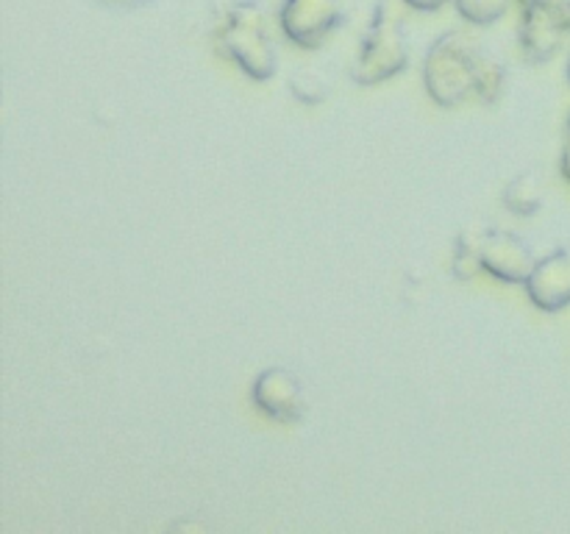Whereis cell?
Masks as SVG:
<instances>
[{
  "instance_id": "cell-1",
  "label": "cell",
  "mask_w": 570,
  "mask_h": 534,
  "mask_svg": "<svg viewBox=\"0 0 570 534\" xmlns=\"http://www.w3.org/2000/svg\"><path fill=\"white\" fill-rule=\"evenodd\" d=\"M484 50L473 42L468 33L449 31L429 48L423 61V83L432 95L434 103L456 106L476 95L479 65H482Z\"/></svg>"
},
{
  "instance_id": "cell-2",
  "label": "cell",
  "mask_w": 570,
  "mask_h": 534,
  "mask_svg": "<svg viewBox=\"0 0 570 534\" xmlns=\"http://www.w3.org/2000/svg\"><path fill=\"white\" fill-rule=\"evenodd\" d=\"M223 50L256 81H265L276 72L278 56L273 44L267 14L254 0H237L226 9L220 22Z\"/></svg>"
},
{
  "instance_id": "cell-3",
  "label": "cell",
  "mask_w": 570,
  "mask_h": 534,
  "mask_svg": "<svg viewBox=\"0 0 570 534\" xmlns=\"http://www.w3.org/2000/svg\"><path fill=\"white\" fill-rule=\"evenodd\" d=\"M406 61H410V44H406L404 20L395 9V0H382L373 9L371 26L362 37V48L351 76L362 87H373V83L399 76Z\"/></svg>"
},
{
  "instance_id": "cell-4",
  "label": "cell",
  "mask_w": 570,
  "mask_h": 534,
  "mask_svg": "<svg viewBox=\"0 0 570 534\" xmlns=\"http://www.w3.org/2000/svg\"><path fill=\"white\" fill-rule=\"evenodd\" d=\"M278 22L298 48H317L343 22V0H284Z\"/></svg>"
},
{
  "instance_id": "cell-5",
  "label": "cell",
  "mask_w": 570,
  "mask_h": 534,
  "mask_svg": "<svg viewBox=\"0 0 570 534\" xmlns=\"http://www.w3.org/2000/svg\"><path fill=\"white\" fill-rule=\"evenodd\" d=\"M254 404L278 423H298L306 409L298 378L284 367H271V370H262L256 376Z\"/></svg>"
},
{
  "instance_id": "cell-6",
  "label": "cell",
  "mask_w": 570,
  "mask_h": 534,
  "mask_svg": "<svg viewBox=\"0 0 570 534\" xmlns=\"http://www.w3.org/2000/svg\"><path fill=\"white\" fill-rule=\"evenodd\" d=\"M534 259L532 248L512 231H488L482 245V267L490 276L507 284H527L532 276Z\"/></svg>"
},
{
  "instance_id": "cell-7",
  "label": "cell",
  "mask_w": 570,
  "mask_h": 534,
  "mask_svg": "<svg viewBox=\"0 0 570 534\" xmlns=\"http://www.w3.org/2000/svg\"><path fill=\"white\" fill-rule=\"evenodd\" d=\"M570 33L566 9L549 6H523L521 48L529 61H549L560 50L562 39Z\"/></svg>"
},
{
  "instance_id": "cell-8",
  "label": "cell",
  "mask_w": 570,
  "mask_h": 534,
  "mask_svg": "<svg viewBox=\"0 0 570 534\" xmlns=\"http://www.w3.org/2000/svg\"><path fill=\"white\" fill-rule=\"evenodd\" d=\"M523 287L538 309L562 312L570 306V250H554L540 259Z\"/></svg>"
},
{
  "instance_id": "cell-9",
  "label": "cell",
  "mask_w": 570,
  "mask_h": 534,
  "mask_svg": "<svg viewBox=\"0 0 570 534\" xmlns=\"http://www.w3.org/2000/svg\"><path fill=\"white\" fill-rule=\"evenodd\" d=\"M488 231L482 226H468L465 231L460 234L456 239V250H454V273L460 278H473L482 267V245Z\"/></svg>"
},
{
  "instance_id": "cell-10",
  "label": "cell",
  "mask_w": 570,
  "mask_h": 534,
  "mask_svg": "<svg viewBox=\"0 0 570 534\" xmlns=\"http://www.w3.org/2000/svg\"><path fill=\"white\" fill-rule=\"evenodd\" d=\"M504 206L515 215H534V211L543 206V187H540L538 176L527 172V176H518L510 187L504 189Z\"/></svg>"
},
{
  "instance_id": "cell-11",
  "label": "cell",
  "mask_w": 570,
  "mask_h": 534,
  "mask_svg": "<svg viewBox=\"0 0 570 534\" xmlns=\"http://www.w3.org/2000/svg\"><path fill=\"white\" fill-rule=\"evenodd\" d=\"M289 92L301 100V103L317 106L328 98V76L317 67H301L289 78Z\"/></svg>"
},
{
  "instance_id": "cell-12",
  "label": "cell",
  "mask_w": 570,
  "mask_h": 534,
  "mask_svg": "<svg viewBox=\"0 0 570 534\" xmlns=\"http://www.w3.org/2000/svg\"><path fill=\"white\" fill-rule=\"evenodd\" d=\"M507 87V70L499 59H493L490 53L482 56V65H479V78H476V98L484 103H495V100L504 95Z\"/></svg>"
},
{
  "instance_id": "cell-13",
  "label": "cell",
  "mask_w": 570,
  "mask_h": 534,
  "mask_svg": "<svg viewBox=\"0 0 570 534\" xmlns=\"http://www.w3.org/2000/svg\"><path fill=\"white\" fill-rule=\"evenodd\" d=\"M454 3L456 11L473 26H493L512 9V0H454Z\"/></svg>"
},
{
  "instance_id": "cell-14",
  "label": "cell",
  "mask_w": 570,
  "mask_h": 534,
  "mask_svg": "<svg viewBox=\"0 0 570 534\" xmlns=\"http://www.w3.org/2000/svg\"><path fill=\"white\" fill-rule=\"evenodd\" d=\"M404 6H410V9H417V11H438L443 9L445 3H454V0H401Z\"/></svg>"
},
{
  "instance_id": "cell-15",
  "label": "cell",
  "mask_w": 570,
  "mask_h": 534,
  "mask_svg": "<svg viewBox=\"0 0 570 534\" xmlns=\"http://www.w3.org/2000/svg\"><path fill=\"white\" fill-rule=\"evenodd\" d=\"M521 6H549V9H566V0H521Z\"/></svg>"
},
{
  "instance_id": "cell-16",
  "label": "cell",
  "mask_w": 570,
  "mask_h": 534,
  "mask_svg": "<svg viewBox=\"0 0 570 534\" xmlns=\"http://www.w3.org/2000/svg\"><path fill=\"white\" fill-rule=\"evenodd\" d=\"M560 170L566 176V181L570 184V142L562 148V159H560Z\"/></svg>"
},
{
  "instance_id": "cell-17",
  "label": "cell",
  "mask_w": 570,
  "mask_h": 534,
  "mask_svg": "<svg viewBox=\"0 0 570 534\" xmlns=\"http://www.w3.org/2000/svg\"><path fill=\"white\" fill-rule=\"evenodd\" d=\"M566 17H568V28H570V0H566Z\"/></svg>"
},
{
  "instance_id": "cell-18",
  "label": "cell",
  "mask_w": 570,
  "mask_h": 534,
  "mask_svg": "<svg viewBox=\"0 0 570 534\" xmlns=\"http://www.w3.org/2000/svg\"><path fill=\"white\" fill-rule=\"evenodd\" d=\"M568 78H570V59H568Z\"/></svg>"
},
{
  "instance_id": "cell-19",
  "label": "cell",
  "mask_w": 570,
  "mask_h": 534,
  "mask_svg": "<svg viewBox=\"0 0 570 534\" xmlns=\"http://www.w3.org/2000/svg\"><path fill=\"white\" fill-rule=\"evenodd\" d=\"M568 126H570V122H568Z\"/></svg>"
}]
</instances>
